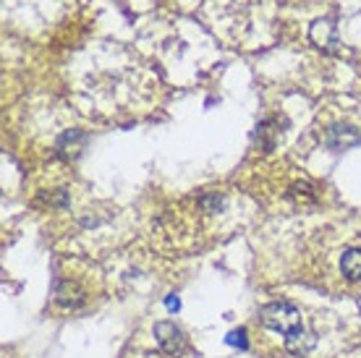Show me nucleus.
<instances>
[{
    "mask_svg": "<svg viewBox=\"0 0 361 358\" xmlns=\"http://www.w3.org/2000/svg\"><path fill=\"white\" fill-rule=\"evenodd\" d=\"M259 322L267 330L290 338V335H296L301 330V311L293 304H288V301H275V304H267L259 311Z\"/></svg>",
    "mask_w": 361,
    "mask_h": 358,
    "instance_id": "f257e3e1",
    "label": "nucleus"
},
{
    "mask_svg": "<svg viewBox=\"0 0 361 358\" xmlns=\"http://www.w3.org/2000/svg\"><path fill=\"white\" fill-rule=\"evenodd\" d=\"M154 340H157V345H160L165 353H171V356L180 353L183 345H186L183 332H180L173 322H157L154 324Z\"/></svg>",
    "mask_w": 361,
    "mask_h": 358,
    "instance_id": "f03ea898",
    "label": "nucleus"
},
{
    "mask_svg": "<svg viewBox=\"0 0 361 358\" xmlns=\"http://www.w3.org/2000/svg\"><path fill=\"white\" fill-rule=\"evenodd\" d=\"M341 275L351 283H361V249H348L341 257Z\"/></svg>",
    "mask_w": 361,
    "mask_h": 358,
    "instance_id": "7ed1b4c3",
    "label": "nucleus"
},
{
    "mask_svg": "<svg viewBox=\"0 0 361 358\" xmlns=\"http://www.w3.org/2000/svg\"><path fill=\"white\" fill-rule=\"evenodd\" d=\"M312 345H314V335H307L304 330H298L296 335L286 338V348H288L290 353H307Z\"/></svg>",
    "mask_w": 361,
    "mask_h": 358,
    "instance_id": "20e7f679",
    "label": "nucleus"
},
{
    "mask_svg": "<svg viewBox=\"0 0 361 358\" xmlns=\"http://www.w3.org/2000/svg\"><path fill=\"white\" fill-rule=\"evenodd\" d=\"M226 342H228V345H235V348L244 350V348H246V330H244V327H238V330L228 332Z\"/></svg>",
    "mask_w": 361,
    "mask_h": 358,
    "instance_id": "39448f33",
    "label": "nucleus"
},
{
    "mask_svg": "<svg viewBox=\"0 0 361 358\" xmlns=\"http://www.w3.org/2000/svg\"><path fill=\"white\" fill-rule=\"evenodd\" d=\"M165 306H168L171 311H178V309H180V301L176 296H168V298H165Z\"/></svg>",
    "mask_w": 361,
    "mask_h": 358,
    "instance_id": "423d86ee",
    "label": "nucleus"
}]
</instances>
